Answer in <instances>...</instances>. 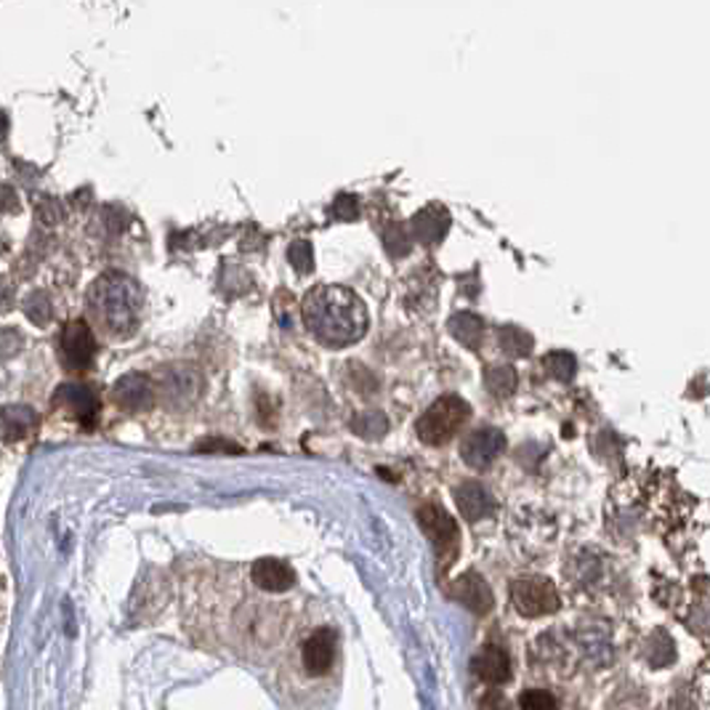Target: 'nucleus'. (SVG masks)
I'll use <instances>...</instances> for the list:
<instances>
[{
  "label": "nucleus",
  "mask_w": 710,
  "mask_h": 710,
  "mask_svg": "<svg viewBox=\"0 0 710 710\" xmlns=\"http://www.w3.org/2000/svg\"><path fill=\"white\" fill-rule=\"evenodd\" d=\"M301 317L306 330L322 347L343 349L368 333V309L354 290L343 285H317L304 296Z\"/></svg>",
  "instance_id": "obj_1"
},
{
  "label": "nucleus",
  "mask_w": 710,
  "mask_h": 710,
  "mask_svg": "<svg viewBox=\"0 0 710 710\" xmlns=\"http://www.w3.org/2000/svg\"><path fill=\"white\" fill-rule=\"evenodd\" d=\"M86 309L102 333L131 338L145 315V290L126 272H104L91 283Z\"/></svg>",
  "instance_id": "obj_2"
},
{
  "label": "nucleus",
  "mask_w": 710,
  "mask_h": 710,
  "mask_svg": "<svg viewBox=\"0 0 710 710\" xmlns=\"http://www.w3.org/2000/svg\"><path fill=\"white\" fill-rule=\"evenodd\" d=\"M468 413H471V410H468L460 396H439V400L421 415L418 423H415V434H418L423 445H447V442L464 428Z\"/></svg>",
  "instance_id": "obj_3"
},
{
  "label": "nucleus",
  "mask_w": 710,
  "mask_h": 710,
  "mask_svg": "<svg viewBox=\"0 0 710 710\" xmlns=\"http://www.w3.org/2000/svg\"><path fill=\"white\" fill-rule=\"evenodd\" d=\"M205 381L200 375L198 368L184 362L168 364V368H160L158 378H155V394L160 396V402L166 407L184 410L200 400L203 394Z\"/></svg>",
  "instance_id": "obj_4"
},
{
  "label": "nucleus",
  "mask_w": 710,
  "mask_h": 710,
  "mask_svg": "<svg viewBox=\"0 0 710 710\" xmlns=\"http://www.w3.org/2000/svg\"><path fill=\"white\" fill-rule=\"evenodd\" d=\"M418 524L432 540L436 559H439L442 572L447 570V564L453 562L458 553V524L439 504H426L418 508Z\"/></svg>",
  "instance_id": "obj_5"
},
{
  "label": "nucleus",
  "mask_w": 710,
  "mask_h": 710,
  "mask_svg": "<svg viewBox=\"0 0 710 710\" xmlns=\"http://www.w3.org/2000/svg\"><path fill=\"white\" fill-rule=\"evenodd\" d=\"M511 604L519 615L543 617L559 610L557 585L545 577H524L511 585Z\"/></svg>",
  "instance_id": "obj_6"
},
{
  "label": "nucleus",
  "mask_w": 710,
  "mask_h": 710,
  "mask_svg": "<svg viewBox=\"0 0 710 710\" xmlns=\"http://www.w3.org/2000/svg\"><path fill=\"white\" fill-rule=\"evenodd\" d=\"M96 357V338L86 319H73L59 336V360L70 373H83Z\"/></svg>",
  "instance_id": "obj_7"
},
{
  "label": "nucleus",
  "mask_w": 710,
  "mask_h": 710,
  "mask_svg": "<svg viewBox=\"0 0 710 710\" xmlns=\"http://www.w3.org/2000/svg\"><path fill=\"white\" fill-rule=\"evenodd\" d=\"M54 407L77 423H83V426H94L96 418H99L102 400L86 383H62L54 394Z\"/></svg>",
  "instance_id": "obj_8"
},
{
  "label": "nucleus",
  "mask_w": 710,
  "mask_h": 710,
  "mask_svg": "<svg viewBox=\"0 0 710 710\" xmlns=\"http://www.w3.org/2000/svg\"><path fill=\"white\" fill-rule=\"evenodd\" d=\"M338 660V630L325 625L304 642L301 663L309 676H328Z\"/></svg>",
  "instance_id": "obj_9"
},
{
  "label": "nucleus",
  "mask_w": 710,
  "mask_h": 710,
  "mask_svg": "<svg viewBox=\"0 0 710 710\" xmlns=\"http://www.w3.org/2000/svg\"><path fill=\"white\" fill-rule=\"evenodd\" d=\"M115 402L128 413H147L155 405V381L145 373H128L115 383Z\"/></svg>",
  "instance_id": "obj_10"
},
{
  "label": "nucleus",
  "mask_w": 710,
  "mask_h": 710,
  "mask_svg": "<svg viewBox=\"0 0 710 710\" xmlns=\"http://www.w3.org/2000/svg\"><path fill=\"white\" fill-rule=\"evenodd\" d=\"M506 439L498 428H479V432H471L460 442V458L466 460L471 468H487L504 453Z\"/></svg>",
  "instance_id": "obj_11"
},
{
  "label": "nucleus",
  "mask_w": 710,
  "mask_h": 710,
  "mask_svg": "<svg viewBox=\"0 0 710 710\" xmlns=\"http://www.w3.org/2000/svg\"><path fill=\"white\" fill-rule=\"evenodd\" d=\"M449 596H453L455 602L464 604L466 610H471L474 615H487L495 604L492 591H490V585H487V580L474 570L464 572V575L455 580L453 589H449Z\"/></svg>",
  "instance_id": "obj_12"
},
{
  "label": "nucleus",
  "mask_w": 710,
  "mask_h": 710,
  "mask_svg": "<svg viewBox=\"0 0 710 710\" xmlns=\"http://www.w3.org/2000/svg\"><path fill=\"white\" fill-rule=\"evenodd\" d=\"M455 504H458L460 517L468 519V522H479V519H487L495 513V498L487 487H481L479 481H464V485L455 487Z\"/></svg>",
  "instance_id": "obj_13"
},
{
  "label": "nucleus",
  "mask_w": 710,
  "mask_h": 710,
  "mask_svg": "<svg viewBox=\"0 0 710 710\" xmlns=\"http://www.w3.org/2000/svg\"><path fill=\"white\" fill-rule=\"evenodd\" d=\"M253 583L262 591H269V594H283V591H290L296 585V572L283 559H258L253 564Z\"/></svg>",
  "instance_id": "obj_14"
},
{
  "label": "nucleus",
  "mask_w": 710,
  "mask_h": 710,
  "mask_svg": "<svg viewBox=\"0 0 710 710\" xmlns=\"http://www.w3.org/2000/svg\"><path fill=\"white\" fill-rule=\"evenodd\" d=\"M38 426H41V418L28 405H6L0 410V428L9 442L30 439L38 432Z\"/></svg>",
  "instance_id": "obj_15"
},
{
  "label": "nucleus",
  "mask_w": 710,
  "mask_h": 710,
  "mask_svg": "<svg viewBox=\"0 0 710 710\" xmlns=\"http://www.w3.org/2000/svg\"><path fill=\"white\" fill-rule=\"evenodd\" d=\"M474 674L479 676L481 681L487 683H506L511 679V660L500 647L495 644H487V647L479 649V655L474 657Z\"/></svg>",
  "instance_id": "obj_16"
},
{
  "label": "nucleus",
  "mask_w": 710,
  "mask_h": 710,
  "mask_svg": "<svg viewBox=\"0 0 710 710\" xmlns=\"http://www.w3.org/2000/svg\"><path fill=\"white\" fill-rule=\"evenodd\" d=\"M644 655H647L649 666L653 668H666L676 657L674 638H670L666 630H655V634L647 638V649H644Z\"/></svg>",
  "instance_id": "obj_17"
},
{
  "label": "nucleus",
  "mask_w": 710,
  "mask_h": 710,
  "mask_svg": "<svg viewBox=\"0 0 710 710\" xmlns=\"http://www.w3.org/2000/svg\"><path fill=\"white\" fill-rule=\"evenodd\" d=\"M449 333L458 338L460 343H466L468 349H477L481 341V319L468 315V311H464V315H455L449 319Z\"/></svg>",
  "instance_id": "obj_18"
},
{
  "label": "nucleus",
  "mask_w": 710,
  "mask_h": 710,
  "mask_svg": "<svg viewBox=\"0 0 710 710\" xmlns=\"http://www.w3.org/2000/svg\"><path fill=\"white\" fill-rule=\"evenodd\" d=\"M485 383L487 389H490V394L508 396L517 389V373H513V368H508V364H495V368L487 370Z\"/></svg>",
  "instance_id": "obj_19"
},
{
  "label": "nucleus",
  "mask_w": 710,
  "mask_h": 710,
  "mask_svg": "<svg viewBox=\"0 0 710 710\" xmlns=\"http://www.w3.org/2000/svg\"><path fill=\"white\" fill-rule=\"evenodd\" d=\"M351 428H354L360 436H364V439H381V436L386 434L389 421L383 413H362L351 421Z\"/></svg>",
  "instance_id": "obj_20"
},
{
  "label": "nucleus",
  "mask_w": 710,
  "mask_h": 710,
  "mask_svg": "<svg viewBox=\"0 0 710 710\" xmlns=\"http://www.w3.org/2000/svg\"><path fill=\"white\" fill-rule=\"evenodd\" d=\"M498 343H500V349H504L506 354H511V357H527V354H530V349H532V338L527 333H522L519 328H504V330H500Z\"/></svg>",
  "instance_id": "obj_21"
},
{
  "label": "nucleus",
  "mask_w": 710,
  "mask_h": 710,
  "mask_svg": "<svg viewBox=\"0 0 710 710\" xmlns=\"http://www.w3.org/2000/svg\"><path fill=\"white\" fill-rule=\"evenodd\" d=\"M24 315H28L30 322L49 325L51 317H54V306H51V301L43 296L41 290L30 293V296L24 298Z\"/></svg>",
  "instance_id": "obj_22"
},
{
  "label": "nucleus",
  "mask_w": 710,
  "mask_h": 710,
  "mask_svg": "<svg viewBox=\"0 0 710 710\" xmlns=\"http://www.w3.org/2000/svg\"><path fill=\"white\" fill-rule=\"evenodd\" d=\"M545 370H549L553 378H559V381H570V378L575 375V357L562 354V351L549 354L545 357Z\"/></svg>",
  "instance_id": "obj_23"
},
{
  "label": "nucleus",
  "mask_w": 710,
  "mask_h": 710,
  "mask_svg": "<svg viewBox=\"0 0 710 710\" xmlns=\"http://www.w3.org/2000/svg\"><path fill=\"white\" fill-rule=\"evenodd\" d=\"M519 708L522 710H557V700H553V695L545 692V689H527V692L519 697Z\"/></svg>",
  "instance_id": "obj_24"
},
{
  "label": "nucleus",
  "mask_w": 710,
  "mask_h": 710,
  "mask_svg": "<svg viewBox=\"0 0 710 710\" xmlns=\"http://www.w3.org/2000/svg\"><path fill=\"white\" fill-rule=\"evenodd\" d=\"M198 453H221V455H237L243 453V447L234 445V442L224 439V436H208V439H200L198 445H194Z\"/></svg>",
  "instance_id": "obj_25"
},
{
  "label": "nucleus",
  "mask_w": 710,
  "mask_h": 710,
  "mask_svg": "<svg viewBox=\"0 0 710 710\" xmlns=\"http://www.w3.org/2000/svg\"><path fill=\"white\" fill-rule=\"evenodd\" d=\"M19 349H22V336H19L14 328L0 330V357L9 360V357H14Z\"/></svg>",
  "instance_id": "obj_26"
},
{
  "label": "nucleus",
  "mask_w": 710,
  "mask_h": 710,
  "mask_svg": "<svg viewBox=\"0 0 710 710\" xmlns=\"http://www.w3.org/2000/svg\"><path fill=\"white\" fill-rule=\"evenodd\" d=\"M290 262L296 266L298 272H309L311 269V247L309 243H296L290 247Z\"/></svg>",
  "instance_id": "obj_27"
},
{
  "label": "nucleus",
  "mask_w": 710,
  "mask_h": 710,
  "mask_svg": "<svg viewBox=\"0 0 710 710\" xmlns=\"http://www.w3.org/2000/svg\"><path fill=\"white\" fill-rule=\"evenodd\" d=\"M479 710H511V702L506 700L504 692H498V689H490L487 695H481Z\"/></svg>",
  "instance_id": "obj_28"
},
{
  "label": "nucleus",
  "mask_w": 710,
  "mask_h": 710,
  "mask_svg": "<svg viewBox=\"0 0 710 710\" xmlns=\"http://www.w3.org/2000/svg\"><path fill=\"white\" fill-rule=\"evenodd\" d=\"M11 304H14V290H11L9 283L0 279V311H9Z\"/></svg>",
  "instance_id": "obj_29"
}]
</instances>
